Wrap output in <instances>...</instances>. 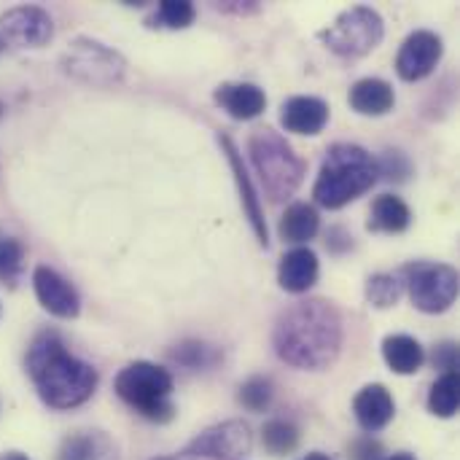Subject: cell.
I'll use <instances>...</instances> for the list:
<instances>
[{"label":"cell","mask_w":460,"mask_h":460,"mask_svg":"<svg viewBox=\"0 0 460 460\" xmlns=\"http://www.w3.org/2000/svg\"><path fill=\"white\" fill-rule=\"evenodd\" d=\"M272 380L270 377H248L243 385H240V394H237V402L248 410V412H264L270 404H272Z\"/></svg>","instance_id":"4316f807"},{"label":"cell","mask_w":460,"mask_h":460,"mask_svg":"<svg viewBox=\"0 0 460 460\" xmlns=\"http://www.w3.org/2000/svg\"><path fill=\"white\" fill-rule=\"evenodd\" d=\"M348 102L361 116H385L396 105V92H394V86L385 78L369 75V78H358L350 86Z\"/></svg>","instance_id":"ac0fdd59"},{"label":"cell","mask_w":460,"mask_h":460,"mask_svg":"<svg viewBox=\"0 0 460 460\" xmlns=\"http://www.w3.org/2000/svg\"><path fill=\"white\" fill-rule=\"evenodd\" d=\"M318 38L337 57H367L383 43L385 22L369 5H353L342 11L329 27H323Z\"/></svg>","instance_id":"52a82bcc"},{"label":"cell","mask_w":460,"mask_h":460,"mask_svg":"<svg viewBox=\"0 0 460 460\" xmlns=\"http://www.w3.org/2000/svg\"><path fill=\"white\" fill-rule=\"evenodd\" d=\"M353 415L358 420V426L367 434H377L383 431L394 415H396V402L391 396V391L380 383H372L367 388H361L353 399Z\"/></svg>","instance_id":"2e32d148"},{"label":"cell","mask_w":460,"mask_h":460,"mask_svg":"<svg viewBox=\"0 0 460 460\" xmlns=\"http://www.w3.org/2000/svg\"><path fill=\"white\" fill-rule=\"evenodd\" d=\"M216 11L221 13H232V16H253L261 11V3L256 0H226V3H216Z\"/></svg>","instance_id":"836d02e7"},{"label":"cell","mask_w":460,"mask_h":460,"mask_svg":"<svg viewBox=\"0 0 460 460\" xmlns=\"http://www.w3.org/2000/svg\"><path fill=\"white\" fill-rule=\"evenodd\" d=\"M429 412L450 420L458 415V372H445L429 391Z\"/></svg>","instance_id":"603a6c76"},{"label":"cell","mask_w":460,"mask_h":460,"mask_svg":"<svg viewBox=\"0 0 460 460\" xmlns=\"http://www.w3.org/2000/svg\"><path fill=\"white\" fill-rule=\"evenodd\" d=\"M0 116H3V102H0Z\"/></svg>","instance_id":"ab89813d"},{"label":"cell","mask_w":460,"mask_h":460,"mask_svg":"<svg viewBox=\"0 0 460 460\" xmlns=\"http://www.w3.org/2000/svg\"><path fill=\"white\" fill-rule=\"evenodd\" d=\"M412 305L426 315L447 313L458 299V270L439 261H410L399 272Z\"/></svg>","instance_id":"8992f818"},{"label":"cell","mask_w":460,"mask_h":460,"mask_svg":"<svg viewBox=\"0 0 460 460\" xmlns=\"http://www.w3.org/2000/svg\"><path fill=\"white\" fill-rule=\"evenodd\" d=\"M62 70L81 84L108 89L124 81L127 59L94 38H75L62 57Z\"/></svg>","instance_id":"ba28073f"},{"label":"cell","mask_w":460,"mask_h":460,"mask_svg":"<svg viewBox=\"0 0 460 460\" xmlns=\"http://www.w3.org/2000/svg\"><path fill=\"white\" fill-rule=\"evenodd\" d=\"M0 38L11 46L40 49L54 38V19L40 5H13L0 13Z\"/></svg>","instance_id":"30bf717a"},{"label":"cell","mask_w":460,"mask_h":460,"mask_svg":"<svg viewBox=\"0 0 460 460\" xmlns=\"http://www.w3.org/2000/svg\"><path fill=\"white\" fill-rule=\"evenodd\" d=\"M172 358L189 369H205L216 361V353H213V348H208L202 342H183V345H178V350H172Z\"/></svg>","instance_id":"f1b7e54d"},{"label":"cell","mask_w":460,"mask_h":460,"mask_svg":"<svg viewBox=\"0 0 460 460\" xmlns=\"http://www.w3.org/2000/svg\"><path fill=\"white\" fill-rule=\"evenodd\" d=\"M445 43L434 30H415L404 38L396 54V73L402 81H423L442 62Z\"/></svg>","instance_id":"8fae6325"},{"label":"cell","mask_w":460,"mask_h":460,"mask_svg":"<svg viewBox=\"0 0 460 460\" xmlns=\"http://www.w3.org/2000/svg\"><path fill=\"white\" fill-rule=\"evenodd\" d=\"M32 291H35L38 305L49 315L62 318V321L78 318V313H81V296H78L75 286L67 278H62L57 270H51L46 264H38L32 270Z\"/></svg>","instance_id":"7c38bea8"},{"label":"cell","mask_w":460,"mask_h":460,"mask_svg":"<svg viewBox=\"0 0 460 460\" xmlns=\"http://www.w3.org/2000/svg\"><path fill=\"white\" fill-rule=\"evenodd\" d=\"M345 323L342 313L329 299H299L286 307L272 329V348L278 358L299 372L329 369L342 350Z\"/></svg>","instance_id":"6da1fadb"},{"label":"cell","mask_w":460,"mask_h":460,"mask_svg":"<svg viewBox=\"0 0 460 460\" xmlns=\"http://www.w3.org/2000/svg\"><path fill=\"white\" fill-rule=\"evenodd\" d=\"M385 460H415V456H410V453H396V456H391V458Z\"/></svg>","instance_id":"8d00e7d4"},{"label":"cell","mask_w":460,"mask_h":460,"mask_svg":"<svg viewBox=\"0 0 460 460\" xmlns=\"http://www.w3.org/2000/svg\"><path fill=\"white\" fill-rule=\"evenodd\" d=\"M302 460H334V458H329L326 453H310V456H305Z\"/></svg>","instance_id":"d590c367"},{"label":"cell","mask_w":460,"mask_h":460,"mask_svg":"<svg viewBox=\"0 0 460 460\" xmlns=\"http://www.w3.org/2000/svg\"><path fill=\"white\" fill-rule=\"evenodd\" d=\"M116 396L132 407L137 415L154 423H170L175 418L172 396V375L164 367L151 361H132L127 364L113 380Z\"/></svg>","instance_id":"5b68a950"},{"label":"cell","mask_w":460,"mask_h":460,"mask_svg":"<svg viewBox=\"0 0 460 460\" xmlns=\"http://www.w3.org/2000/svg\"><path fill=\"white\" fill-rule=\"evenodd\" d=\"M350 460H385V450L372 437H358L350 445Z\"/></svg>","instance_id":"4dcf8cb0"},{"label":"cell","mask_w":460,"mask_h":460,"mask_svg":"<svg viewBox=\"0 0 460 460\" xmlns=\"http://www.w3.org/2000/svg\"><path fill=\"white\" fill-rule=\"evenodd\" d=\"M248 154L253 170L272 202H283L296 194L305 181L307 164L294 151V146L272 127H259L248 137Z\"/></svg>","instance_id":"277c9868"},{"label":"cell","mask_w":460,"mask_h":460,"mask_svg":"<svg viewBox=\"0 0 460 460\" xmlns=\"http://www.w3.org/2000/svg\"><path fill=\"white\" fill-rule=\"evenodd\" d=\"M261 445L270 456H291L299 447V429L288 420H270L261 429Z\"/></svg>","instance_id":"d4e9b609"},{"label":"cell","mask_w":460,"mask_h":460,"mask_svg":"<svg viewBox=\"0 0 460 460\" xmlns=\"http://www.w3.org/2000/svg\"><path fill=\"white\" fill-rule=\"evenodd\" d=\"M253 447V437L248 423L243 420H224L218 426L205 429L197 434L189 447L181 453V458H205V460H232L248 456Z\"/></svg>","instance_id":"9c48e42d"},{"label":"cell","mask_w":460,"mask_h":460,"mask_svg":"<svg viewBox=\"0 0 460 460\" xmlns=\"http://www.w3.org/2000/svg\"><path fill=\"white\" fill-rule=\"evenodd\" d=\"M431 361H434L437 369H442V375L445 372H458V345L456 342H442L434 350Z\"/></svg>","instance_id":"1f68e13d"},{"label":"cell","mask_w":460,"mask_h":460,"mask_svg":"<svg viewBox=\"0 0 460 460\" xmlns=\"http://www.w3.org/2000/svg\"><path fill=\"white\" fill-rule=\"evenodd\" d=\"M329 102L313 94H294L283 102L280 108V124L291 135L302 137H315L326 129L329 124Z\"/></svg>","instance_id":"5bb4252c"},{"label":"cell","mask_w":460,"mask_h":460,"mask_svg":"<svg viewBox=\"0 0 460 460\" xmlns=\"http://www.w3.org/2000/svg\"><path fill=\"white\" fill-rule=\"evenodd\" d=\"M326 248H329L332 253L342 256V253H348V251L353 248V234H350L348 229H342V226H332V229L326 232Z\"/></svg>","instance_id":"d6a6232c"},{"label":"cell","mask_w":460,"mask_h":460,"mask_svg":"<svg viewBox=\"0 0 460 460\" xmlns=\"http://www.w3.org/2000/svg\"><path fill=\"white\" fill-rule=\"evenodd\" d=\"M0 460H30L27 456H22V453H5V456H0Z\"/></svg>","instance_id":"e575fe53"},{"label":"cell","mask_w":460,"mask_h":460,"mask_svg":"<svg viewBox=\"0 0 460 460\" xmlns=\"http://www.w3.org/2000/svg\"><path fill=\"white\" fill-rule=\"evenodd\" d=\"M218 146L224 148L226 162L232 167V175H234V183H237V191H240V205H243V210H245V216H248V221L253 226V234L267 248L270 245V229H267V221H264L261 197H259V191H256V186H253V181L248 175V167L243 162V154H240V148L234 146V140L229 135H218Z\"/></svg>","instance_id":"4fadbf2b"},{"label":"cell","mask_w":460,"mask_h":460,"mask_svg":"<svg viewBox=\"0 0 460 460\" xmlns=\"http://www.w3.org/2000/svg\"><path fill=\"white\" fill-rule=\"evenodd\" d=\"M24 369L40 402L51 410H75L97 391V369L73 353L57 332H40L24 356Z\"/></svg>","instance_id":"7a4b0ae2"},{"label":"cell","mask_w":460,"mask_h":460,"mask_svg":"<svg viewBox=\"0 0 460 460\" xmlns=\"http://www.w3.org/2000/svg\"><path fill=\"white\" fill-rule=\"evenodd\" d=\"M380 181L377 156L358 143H334L321 162L313 197L326 210H340L364 197Z\"/></svg>","instance_id":"3957f363"},{"label":"cell","mask_w":460,"mask_h":460,"mask_svg":"<svg viewBox=\"0 0 460 460\" xmlns=\"http://www.w3.org/2000/svg\"><path fill=\"white\" fill-rule=\"evenodd\" d=\"M213 100L237 121H251L256 116L264 113L267 108V94L259 84H251V81H229V84H221L216 92H213Z\"/></svg>","instance_id":"e0dca14e"},{"label":"cell","mask_w":460,"mask_h":460,"mask_svg":"<svg viewBox=\"0 0 460 460\" xmlns=\"http://www.w3.org/2000/svg\"><path fill=\"white\" fill-rule=\"evenodd\" d=\"M377 170H380V178L391 181V183H404L410 181L412 175V162L404 151L399 148H388L380 159H377Z\"/></svg>","instance_id":"83f0119b"},{"label":"cell","mask_w":460,"mask_h":460,"mask_svg":"<svg viewBox=\"0 0 460 460\" xmlns=\"http://www.w3.org/2000/svg\"><path fill=\"white\" fill-rule=\"evenodd\" d=\"M383 358H385V364H388V369H391L394 375L407 377V375H415V372L423 369V364H426V350H423V345H420L415 337H410V334H388V337L383 340Z\"/></svg>","instance_id":"ffe728a7"},{"label":"cell","mask_w":460,"mask_h":460,"mask_svg":"<svg viewBox=\"0 0 460 460\" xmlns=\"http://www.w3.org/2000/svg\"><path fill=\"white\" fill-rule=\"evenodd\" d=\"M57 460H94V442L84 434H73L62 442Z\"/></svg>","instance_id":"f546056e"},{"label":"cell","mask_w":460,"mask_h":460,"mask_svg":"<svg viewBox=\"0 0 460 460\" xmlns=\"http://www.w3.org/2000/svg\"><path fill=\"white\" fill-rule=\"evenodd\" d=\"M22 270H24V245L16 237L0 232V283L13 286Z\"/></svg>","instance_id":"484cf974"},{"label":"cell","mask_w":460,"mask_h":460,"mask_svg":"<svg viewBox=\"0 0 460 460\" xmlns=\"http://www.w3.org/2000/svg\"><path fill=\"white\" fill-rule=\"evenodd\" d=\"M3 49H5V40H3V38H0V51H3Z\"/></svg>","instance_id":"f35d334b"},{"label":"cell","mask_w":460,"mask_h":460,"mask_svg":"<svg viewBox=\"0 0 460 460\" xmlns=\"http://www.w3.org/2000/svg\"><path fill=\"white\" fill-rule=\"evenodd\" d=\"M197 19V8L189 0H164L156 5V11L148 16V27L154 30H186Z\"/></svg>","instance_id":"7402d4cb"},{"label":"cell","mask_w":460,"mask_h":460,"mask_svg":"<svg viewBox=\"0 0 460 460\" xmlns=\"http://www.w3.org/2000/svg\"><path fill=\"white\" fill-rule=\"evenodd\" d=\"M367 302L377 310H391L404 296V283L394 272H377L367 280Z\"/></svg>","instance_id":"cb8c5ba5"},{"label":"cell","mask_w":460,"mask_h":460,"mask_svg":"<svg viewBox=\"0 0 460 460\" xmlns=\"http://www.w3.org/2000/svg\"><path fill=\"white\" fill-rule=\"evenodd\" d=\"M321 229V216L318 210L310 205V202H294L286 208V213L280 216V237L286 243H294V245H305L310 243Z\"/></svg>","instance_id":"44dd1931"},{"label":"cell","mask_w":460,"mask_h":460,"mask_svg":"<svg viewBox=\"0 0 460 460\" xmlns=\"http://www.w3.org/2000/svg\"><path fill=\"white\" fill-rule=\"evenodd\" d=\"M412 224V210L410 205L396 197V194H380L372 208H369V221L367 229L377 234H402Z\"/></svg>","instance_id":"d6986e66"},{"label":"cell","mask_w":460,"mask_h":460,"mask_svg":"<svg viewBox=\"0 0 460 460\" xmlns=\"http://www.w3.org/2000/svg\"><path fill=\"white\" fill-rule=\"evenodd\" d=\"M321 275L318 253L307 245H296L288 253H283L278 267V283L288 294H307Z\"/></svg>","instance_id":"9a60e30c"},{"label":"cell","mask_w":460,"mask_h":460,"mask_svg":"<svg viewBox=\"0 0 460 460\" xmlns=\"http://www.w3.org/2000/svg\"><path fill=\"white\" fill-rule=\"evenodd\" d=\"M156 460H183L181 456H175V458H156Z\"/></svg>","instance_id":"74e56055"}]
</instances>
